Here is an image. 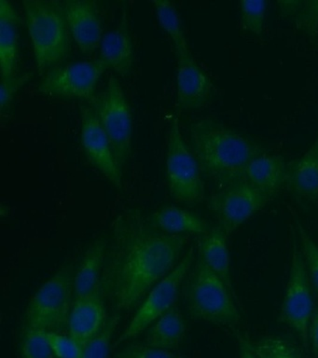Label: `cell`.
I'll return each mask as SVG.
<instances>
[{
    "label": "cell",
    "mask_w": 318,
    "mask_h": 358,
    "mask_svg": "<svg viewBox=\"0 0 318 358\" xmlns=\"http://www.w3.org/2000/svg\"><path fill=\"white\" fill-rule=\"evenodd\" d=\"M287 182L301 197L318 200V138L301 158L287 164Z\"/></svg>",
    "instance_id": "cell-20"
},
{
    "label": "cell",
    "mask_w": 318,
    "mask_h": 358,
    "mask_svg": "<svg viewBox=\"0 0 318 358\" xmlns=\"http://www.w3.org/2000/svg\"><path fill=\"white\" fill-rule=\"evenodd\" d=\"M115 358H184L172 351L147 345V344H130L124 347Z\"/></svg>",
    "instance_id": "cell-32"
},
{
    "label": "cell",
    "mask_w": 318,
    "mask_h": 358,
    "mask_svg": "<svg viewBox=\"0 0 318 358\" xmlns=\"http://www.w3.org/2000/svg\"><path fill=\"white\" fill-rule=\"evenodd\" d=\"M267 5L268 3L263 0L240 2V16L245 29L256 36L261 35L266 18Z\"/></svg>",
    "instance_id": "cell-28"
},
{
    "label": "cell",
    "mask_w": 318,
    "mask_h": 358,
    "mask_svg": "<svg viewBox=\"0 0 318 358\" xmlns=\"http://www.w3.org/2000/svg\"><path fill=\"white\" fill-rule=\"evenodd\" d=\"M152 4L154 6L159 24L171 38L175 56L178 57L191 52L182 24H181L180 14L174 4L170 1H153Z\"/></svg>",
    "instance_id": "cell-24"
},
{
    "label": "cell",
    "mask_w": 318,
    "mask_h": 358,
    "mask_svg": "<svg viewBox=\"0 0 318 358\" xmlns=\"http://www.w3.org/2000/svg\"><path fill=\"white\" fill-rule=\"evenodd\" d=\"M107 241L99 238L92 243L83 255L82 262L75 271L74 298L80 299L102 295V279L104 273Z\"/></svg>",
    "instance_id": "cell-16"
},
{
    "label": "cell",
    "mask_w": 318,
    "mask_h": 358,
    "mask_svg": "<svg viewBox=\"0 0 318 358\" xmlns=\"http://www.w3.org/2000/svg\"><path fill=\"white\" fill-rule=\"evenodd\" d=\"M100 60L122 77H127L132 72L135 58L125 14H122L115 29L103 36L100 45Z\"/></svg>",
    "instance_id": "cell-17"
},
{
    "label": "cell",
    "mask_w": 318,
    "mask_h": 358,
    "mask_svg": "<svg viewBox=\"0 0 318 358\" xmlns=\"http://www.w3.org/2000/svg\"><path fill=\"white\" fill-rule=\"evenodd\" d=\"M177 101L180 108H202L211 99L213 83L196 63L191 52L177 57Z\"/></svg>",
    "instance_id": "cell-14"
},
{
    "label": "cell",
    "mask_w": 318,
    "mask_h": 358,
    "mask_svg": "<svg viewBox=\"0 0 318 358\" xmlns=\"http://www.w3.org/2000/svg\"><path fill=\"white\" fill-rule=\"evenodd\" d=\"M185 299L192 318L219 326H233L241 315L225 282L198 254L186 278Z\"/></svg>",
    "instance_id": "cell-4"
},
{
    "label": "cell",
    "mask_w": 318,
    "mask_h": 358,
    "mask_svg": "<svg viewBox=\"0 0 318 358\" xmlns=\"http://www.w3.org/2000/svg\"><path fill=\"white\" fill-rule=\"evenodd\" d=\"M195 259L196 256L194 248H189L174 270L167 274L147 293L146 298L139 305L132 320L120 336L116 344L138 337L147 330L153 322L175 306L181 285L188 276Z\"/></svg>",
    "instance_id": "cell-8"
},
{
    "label": "cell",
    "mask_w": 318,
    "mask_h": 358,
    "mask_svg": "<svg viewBox=\"0 0 318 358\" xmlns=\"http://www.w3.org/2000/svg\"><path fill=\"white\" fill-rule=\"evenodd\" d=\"M107 320L103 295L75 299L68 322L69 336L85 348L101 332Z\"/></svg>",
    "instance_id": "cell-15"
},
{
    "label": "cell",
    "mask_w": 318,
    "mask_h": 358,
    "mask_svg": "<svg viewBox=\"0 0 318 358\" xmlns=\"http://www.w3.org/2000/svg\"><path fill=\"white\" fill-rule=\"evenodd\" d=\"M188 243L187 235L160 231L138 208L117 217L106 257L102 295L117 312H130L174 270Z\"/></svg>",
    "instance_id": "cell-1"
},
{
    "label": "cell",
    "mask_w": 318,
    "mask_h": 358,
    "mask_svg": "<svg viewBox=\"0 0 318 358\" xmlns=\"http://www.w3.org/2000/svg\"><path fill=\"white\" fill-rule=\"evenodd\" d=\"M178 117H172L167 137L166 178L170 194L181 203H200L205 197L202 169L184 141Z\"/></svg>",
    "instance_id": "cell-7"
},
{
    "label": "cell",
    "mask_w": 318,
    "mask_h": 358,
    "mask_svg": "<svg viewBox=\"0 0 318 358\" xmlns=\"http://www.w3.org/2000/svg\"><path fill=\"white\" fill-rule=\"evenodd\" d=\"M312 316L310 278L303 254L294 241L291 264L280 312V321L297 333L304 346L309 344V324Z\"/></svg>",
    "instance_id": "cell-9"
},
{
    "label": "cell",
    "mask_w": 318,
    "mask_h": 358,
    "mask_svg": "<svg viewBox=\"0 0 318 358\" xmlns=\"http://www.w3.org/2000/svg\"><path fill=\"white\" fill-rule=\"evenodd\" d=\"M298 237H300L301 251L303 254L309 278L318 292V245L300 223H298Z\"/></svg>",
    "instance_id": "cell-29"
},
{
    "label": "cell",
    "mask_w": 318,
    "mask_h": 358,
    "mask_svg": "<svg viewBox=\"0 0 318 358\" xmlns=\"http://www.w3.org/2000/svg\"><path fill=\"white\" fill-rule=\"evenodd\" d=\"M119 320L120 316L117 315L108 317L101 332L83 348L80 358H108L111 338L118 326Z\"/></svg>",
    "instance_id": "cell-27"
},
{
    "label": "cell",
    "mask_w": 318,
    "mask_h": 358,
    "mask_svg": "<svg viewBox=\"0 0 318 358\" xmlns=\"http://www.w3.org/2000/svg\"><path fill=\"white\" fill-rule=\"evenodd\" d=\"M152 222L160 231L172 235H203L210 229L203 218L175 206L161 207L153 215Z\"/></svg>",
    "instance_id": "cell-23"
},
{
    "label": "cell",
    "mask_w": 318,
    "mask_h": 358,
    "mask_svg": "<svg viewBox=\"0 0 318 358\" xmlns=\"http://www.w3.org/2000/svg\"><path fill=\"white\" fill-rule=\"evenodd\" d=\"M279 10L282 16H296L303 7V1H279Z\"/></svg>",
    "instance_id": "cell-35"
},
{
    "label": "cell",
    "mask_w": 318,
    "mask_h": 358,
    "mask_svg": "<svg viewBox=\"0 0 318 358\" xmlns=\"http://www.w3.org/2000/svg\"><path fill=\"white\" fill-rule=\"evenodd\" d=\"M21 358H57L43 330L24 327L20 340Z\"/></svg>",
    "instance_id": "cell-25"
},
{
    "label": "cell",
    "mask_w": 318,
    "mask_h": 358,
    "mask_svg": "<svg viewBox=\"0 0 318 358\" xmlns=\"http://www.w3.org/2000/svg\"><path fill=\"white\" fill-rule=\"evenodd\" d=\"M89 106L107 134L114 159L122 172L132 150L133 122L129 103L118 80L108 78L104 91L94 94Z\"/></svg>",
    "instance_id": "cell-6"
},
{
    "label": "cell",
    "mask_w": 318,
    "mask_h": 358,
    "mask_svg": "<svg viewBox=\"0 0 318 358\" xmlns=\"http://www.w3.org/2000/svg\"><path fill=\"white\" fill-rule=\"evenodd\" d=\"M27 30L41 75L62 63L71 52V32L62 2H23Z\"/></svg>",
    "instance_id": "cell-3"
},
{
    "label": "cell",
    "mask_w": 318,
    "mask_h": 358,
    "mask_svg": "<svg viewBox=\"0 0 318 358\" xmlns=\"http://www.w3.org/2000/svg\"><path fill=\"white\" fill-rule=\"evenodd\" d=\"M295 24L307 36H318V1H303V7L295 16Z\"/></svg>",
    "instance_id": "cell-31"
},
{
    "label": "cell",
    "mask_w": 318,
    "mask_h": 358,
    "mask_svg": "<svg viewBox=\"0 0 318 358\" xmlns=\"http://www.w3.org/2000/svg\"><path fill=\"white\" fill-rule=\"evenodd\" d=\"M62 4L72 38L80 52L91 55L104 36L99 8L87 0H65Z\"/></svg>",
    "instance_id": "cell-13"
},
{
    "label": "cell",
    "mask_w": 318,
    "mask_h": 358,
    "mask_svg": "<svg viewBox=\"0 0 318 358\" xmlns=\"http://www.w3.org/2000/svg\"><path fill=\"white\" fill-rule=\"evenodd\" d=\"M227 234L219 226L209 229L199 241L198 254L206 265L225 282L233 296H236L231 281L230 254L227 245Z\"/></svg>",
    "instance_id": "cell-21"
},
{
    "label": "cell",
    "mask_w": 318,
    "mask_h": 358,
    "mask_svg": "<svg viewBox=\"0 0 318 358\" xmlns=\"http://www.w3.org/2000/svg\"><path fill=\"white\" fill-rule=\"evenodd\" d=\"M238 340L240 343L239 358H256L255 354H254L252 347H251V343L240 335H238Z\"/></svg>",
    "instance_id": "cell-36"
},
{
    "label": "cell",
    "mask_w": 318,
    "mask_h": 358,
    "mask_svg": "<svg viewBox=\"0 0 318 358\" xmlns=\"http://www.w3.org/2000/svg\"><path fill=\"white\" fill-rule=\"evenodd\" d=\"M251 347L256 358H301L297 349L289 341L279 337H266Z\"/></svg>",
    "instance_id": "cell-26"
},
{
    "label": "cell",
    "mask_w": 318,
    "mask_h": 358,
    "mask_svg": "<svg viewBox=\"0 0 318 358\" xmlns=\"http://www.w3.org/2000/svg\"><path fill=\"white\" fill-rule=\"evenodd\" d=\"M73 265L61 268L30 299L24 327L50 331L68 326L74 304Z\"/></svg>",
    "instance_id": "cell-5"
},
{
    "label": "cell",
    "mask_w": 318,
    "mask_h": 358,
    "mask_svg": "<svg viewBox=\"0 0 318 358\" xmlns=\"http://www.w3.org/2000/svg\"><path fill=\"white\" fill-rule=\"evenodd\" d=\"M191 139L203 172L228 185L244 178L250 162L264 152L252 140L211 119L194 122Z\"/></svg>",
    "instance_id": "cell-2"
},
{
    "label": "cell",
    "mask_w": 318,
    "mask_h": 358,
    "mask_svg": "<svg viewBox=\"0 0 318 358\" xmlns=\"http://www.w3.org/2000/svg\"><path fill=\"white\" fill-rule=\"evenodd\" d=\"M32 77L31 73H27L22 76H15V77L8 78V80H1V94H0V108L2 111L8 108L12 102L13 95L15 92L24 86V84Z\"/></svg>",
    "instance_id": "cell-33"
},
{
    "label": "cell",
    "mask_w": 318,
    "mask_h": 358,
    "mask_svg": "<svg viewBox=\"0 0 318 358\" xmlns=\"http://www.w3.org/2000/svg\"><path fill=\"white\" fill-rule=\"evenodd\" d=\"M269 200L244 178L212 196L208 206L216 215L220 228L230 236Z\"/></svg>",
    "instance_id": "cell-11"
},
{
    "label": "cell",
    "mask_w": 318,
    "mask_h": 358,
    "mask_svg": "<svg viewBox=\"0 0 318 358\" xmlns=\"http://www.w3.org/2000/svg\"><path fill=\"white\" fill-rule=\"evenodd\" d=\"M19 17L12 3L0 0L1 80L15 77L19 58Z\"/></svg>",
    "instance_id": "cell-19"
},
{
    "label": "cell",
    "mask_w": 318,
    "mask_h": 358,
    "mask_svg": "<svg viewBox=\"0 0 318 358\" xmlns=\"http://www.w3.org/2000/svg\"><path fill=\"white\" fill-rule=\"evenodd\" d=\"M287 164L280 156L263 152L247 165L244 178L270 199L287 182Z\"/></svg>",
    "instance_id": "cell-18"
},
{
    "label": "cell",
    "mask_w": 318,
    "mask_h": 358,
    "mask_svg": "<svg viewBox=\"0 0 318 358\" xmlns=\"http://www.w3.org/2000/svg\"><path fill=\"white\" fill-rule=\"evenodd\" d=\"M309 341L312 352L318 355V310L312 315L309 324Z\"/></svg>",
    "instance_id": "cell-34"
},
{
    "label": "cell",
    "mask_w": 318,
    "mask_h": 358,
    "mask_svg": "<svg viewBox=\"0 0 318 358\" xmlns=\"http://www.w3.org/2000/svg\"><path fill=\"white\" fill-rule=\"evenodd\" d=\"M186 334V324L182 313L177 306L170 309L146 330L145 343L164 350H177Z\"/></svg>",
    "instance_id": "cell-22"
},
{
    "label": "cell",
    "mask_w": 318,
    "mask_h": 358,
    "mask_svg": "<svg viewBox=\"0 0 318 358\" xmlns=\"http://www.w3.org/2000/svg\"><path fill=\"white\" fill-rule=\"evenodd\" d=\"M108 69L101 60L76 62L50 70L38 86L41 94L66 99L90 100Z\"/></svg>",
    "instance_id": "cell-10"
},
{
    "label": "cell",
    "mask_w": 318,
    "mask_h": 358,
    "mask_svg": "<svg viewBox=\"0 0 318 358\" xmlns=\"http://www.w3.org/2000/svg\"><path fill=\"white\" fill-rule=\"evenodd\" d=\"M80 114V142L86 157L117 189H121L122 172L114 159L107 134L90 106H82Z\"/></svg>",
    "instance_id": "cell-12"
},
{
    "label": "cell",
    "mask_w": 318,
    "mask_h": 358,
    "mask_svg": "<svg viewBox=\"0 0 318 358\" xmlns=\"http://www.w3.org/2000/svg\"><path fill=\"white\" fill-rule=\"evenodd\" d=\"M52 351L57 358H80L83 348L71 336L60 334L54 330L44 331Z\"/></svg>",
    "instance_id": "cell-30"
}]
</instances>
